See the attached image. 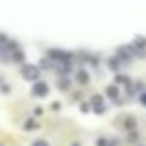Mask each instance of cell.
<instances>
[{
	"instance_id": "cell-1",
	"label": "cell",
	"mask_w": 146,
	"mask_h": 146,
	"mask_svg": "<svg viewBox=\"0 0 146 146\" xmlns=\"http://www.w3.org/2000/svg\"><path fill=\"white\" fill-rule=\"evenodd\" d=\"M23 78H30V80H36V75H39V68L36 66H23Z\"/></svg>"
},
{
	"instance_id": "cell-2",
	"label": "cell",
	"mask_w": 146,
	"mask_h": 146,
	"mask_svg": "<svg viewBox=\"0 0 146 146\" xmlns=\"http://www.w3.org/2000/svg\"><path fill=\"white\" fill-rule=\"evenodd\" d=\"M32 91H34V96H46V94H48V84H46V82H36Z\"/></svg>"
},
{
	"instance_id": "cell-3",
	"label": "cell",
	"mask_w": 146,
	"mask_h": 146,
	"mask_svg": "<svg viewBox=\"0 0 146 146\" xmlns=\"http://www.w3.org/2000/svg\"><path fill=\"white\" fill-rule=\"evenodd\" d=\"M89 82V73L87 71H78V84H87Z\"/></svg>"
},
{
	"instance_id": "cell-4",
	"label": "cell",
	"mask_w": 146,
	"mask_h": 146,
	"mask_svg": "<svg viewBox=\"0 0 146 146\" xmlns=\"http://www.w3.org/2000/svg\"><path fill=\"white\" fill-rule=\"evenodd\" d=\"M130 80L125 78V75H116V84H128Z\"/></svg>"
},
{
	"instance_id": "cell-5",
	"label": "cell",
	"mask_w": 146,
	"mask_h": 146,
	"mask_svg": "<svg viewBox=\"0 0 146 146\" xmlns=\"http://www.w3.org/2000/svg\"><path fill=\"white\" fill-rule=\"evenodd\" d=\"M57 87H59V89H68V87H71V84H68V80H66V78H62V80H59V84H57Z\"/></svg>"
},
{
	"instance_id": "cell-6",
	"label": "cell",
	"mask_w": 146,
	"mask_h": 146,
	"mask_svg": "<svg viewBox=\"0 0 146 146\" xmlns=\"http://www.w3.org/2000/svg\"><path fill=\"white\" fill-rule=\"evenodd\" d=\"M32 146H48V144H46V141H43V139H39V141H34V144H32Z\"/></svg>"
}]
</instances>
